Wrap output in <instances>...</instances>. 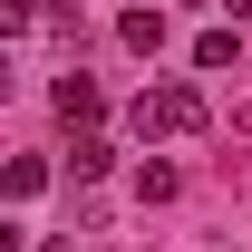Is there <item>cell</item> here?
Wrapping results in <instances>:
<instances>
[{
	"mask_svg": "<svg viewBox=\"0 0 252 252\" xmlns=\"http://www.w3.org/2000/svg\"><path fill=\"white\" fill-rule=\"evenodd\" d=\"M97 107H107L97 78H59V117H68V126H97Z\"/></svg>",
	"mask_w": 252,
	"mask_h": 252,
	"instance_id": "2",
	"label": "cell"
},
{
	"mask_svg": "<svg viewBox=\"0 0 252 252\" xmlns=\"http://www.w3.org/2000/svg\"><path fill=\"white\" fill-rule=\"evenodd\" d=\"M68 175H78V185H97V175H107V136H78V156H68Z\"/></svg>",
	"mask_w": 252,
	"mask_h": 252,
	"instance_id": "5",
	"label": "cell"
},
{
	"mask_svg": "<svg viewBox=\"0 0 252 252\" xmlns=\"http://www.w3.org/2000/svg\"><path fill=\"white\" fill-rule=\"evenodd\" d=\"M233 10H243V20H252V0H233Z\"/></svg>",
	"mask_w": 252,
	"mask_h": 252,
	"instance_id": "6",
	"label": "cell"
},
{
	"mask_svg": "<svg viewBox=\"0 0 252 252\" xmlns=\"http://www.w3.org/2000/svg\"><path fill=\"white\" fill-rule=\"evenodd\" d=\"M136 126H146V136H194V126H204V88H185V78L146 88L136 97Z\"/></svg>",
	"mask_w": 252,
	"mask_h": 252,
	"instance_id": "1",
	"label": "cell"
},
{
	"mask_svg": "<svg viewBox=\"0 0 252 252\" xmlns=\"http://www.w3.org/2000/svg\"><path fill=\"white\" fill-rule=\"evenodd\" d=\"M117 39H126V49H165V10H126Z\"/></svg>",
	"mask_w": 252,
	"mask_h": 252,
	"instance_id": "3",
	"label": "cell"
},
{
	"mask_svg": "<svg viewBox=\"0 0 252 252\" xmlns=\"http://www.w3.org/2000/svg\"><path fill=\"white\" fill-rule=\"evenodd\" d=\"M233 59H243V39H233V30H204V39H194V68H233Z\"/></svg>",
	"mask_w": 252,
	"mask_h": 252,
	"instance_id": "4",
	"label": "cell"
}]
</instances>
